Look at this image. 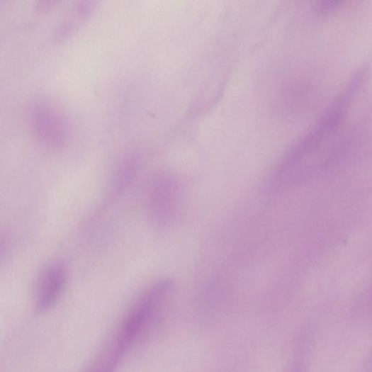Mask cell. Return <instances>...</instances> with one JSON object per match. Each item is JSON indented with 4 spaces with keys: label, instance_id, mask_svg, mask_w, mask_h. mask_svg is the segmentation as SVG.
<instances>
[{
    "label": "cell",
    "instance_id": "obj_2",
    "mask_svg": "<svg viewBox=\"0 0 372 372\" xmlns=\"http://www.w3.org/2000/svg\"><path fill=\"white\" fill-rule=\"evenodd\" d=\"M67 266L62 261L47 264L40 274L35 292V307L39 313L51 309L62 297L67 284Z\"/></svg>",
    "mask_w": 372,
    "mask_h": 372
},
{
    "label": "cell",
    "instance_id": "obj_1",
    "mask_svg": "<svg viewBox=\"0 0 372 372\" xmlns=\"http://www.w3.org/2000/svg\"><path fill=\"white\" fill-rule=\"evenodd\" d=\"M174 292V285L167 279L153 284L130 307L104 348L82 372H116L164 316Z\"/></svg>",
    "mask_w": 372,
    "mask_h": 372
}]
</instances>
